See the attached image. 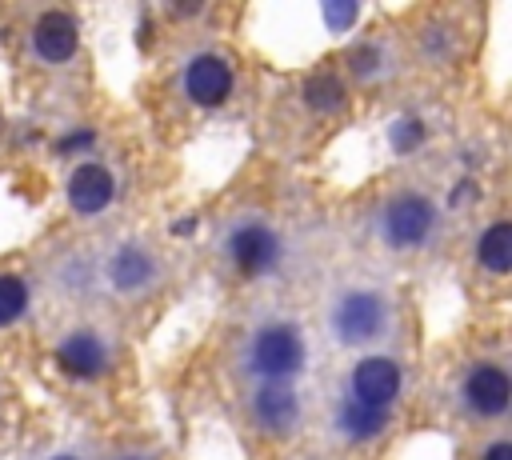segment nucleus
Here are the masks:
<instances>
[{"mask_svg":"<svg viewBox=\"0 0 512 460\" xmlns=\"http://www.w3.org/2000/svg\"><path fill=\"white\" fill-rule=\"evenodd\" d=\"M328 328L348 348L372 344L392 328V304H388V296L380 288H368V284L344 288L328 308Z\"/></svg>","mask_w":512,"mask_h":460,"instance_id":"obj_1","label":"nucleus"},{"mask_svg":"<svg viewBox=\"0 0 512 460\" xmlns=\"http://www.w3.org/2000/svg\"><path fill=\"white\" fill-rule=\"evenodd\" d=\"M304 336L292 320L260 324L244 344V368L260 380H292L304 368Z\"/></svg>","mask_w":512,"mask_h":460,"instance_id":"obj_2","label":"nucleus"},{"mask_svg":"<svg viewBox=\"0 0 512 460\" xmlns=\"http://www.w3.org/2000/svg\"><path fill=\"white\" fill-rule=\"evenodd\" d=\"M376 232L396 252L424 248L432 240V232H436V204L424 192H396V196H388L380 204Z\"/></svg>","mask_w":512,"mask_h":460,"instance_id":"obj_3","label":"nucleus"},{"mask_svg":"<svg viewBox=\"0 0 512 460\" xmlns=\"http://www.w3.org/2000/svg\"><path fill=\"white\" fill-rule=\"evenodd\" d=\"M224 256H228V264L240 276H252L256 280V276H268L280 264L284 248H280V236H276L272 224H264V220H240L224 236Z\"/></svg>","mask_w":512,"mask_h":460,"instance_id":"obj_4","label":"nucleus"},{"mask_svg":"<svg viewBox=\"0 0 512 460\" xmlns=\"http://www.w3.org/2000/svg\"><path fill=\"white\" fill-rule=\"evenodd\" d=\"M400 388H404V372L392 356H364L348 372V400L380 408V412H388V404L400 396Z\"/></svg>","mask_w":512,"mask_h":460,"instance_id":"obj_5","label":"nucleus"},{"mask_svg":"<svg viewBox=\"0 0 512 460\" xmlns=\"http://www.w3.org/2000/svg\"><path fill=\"white\" fill-rule=\"evenodd\" d=\"M248 416L256 428L284 436L300 424V392L292 380H264L248 392Z\"/></svg>","mask_w":512,"mask_h":460,"instance_id":"obj_6","label":"nucleus"},{"mask_svg":"<svg viewBox=\"0 0 512 460\" xmlns=\"http://www.w3.org/2000/svg\"><path fill=\"white\" fill-rule=\"evenodd\" d=\"M180 84H184V96L192 104L216 108V104H224L232 96V64L224 56H216V52H200V56H192L184 64Z\"/></svg>","mask_w":512,"mask_h":460,"instance_id":"obj_7","label":"nucleus"},{"mask_svg":"<svg viewBox=\"0 0 512 460\" xmlns=\"http://www.w3.org/2000/svg\"><path fill=\"white\" fill-rule=\"evenodd\" d=\"M460 396H464V408L480 420H496L508 412V372L492 360L484 364H472L464 384H460Z\"/></svg>","mask_w":512,"mask_h":460,"instance_id":"obj_8","label":"nucleus"},{"mask_svg":"<svg viewBox=\"0 0 512 460\" xmlns=\"http://www.w3.org/2000/svg\"><path fill=\"white\" fill-rule=\"evenodd\" d=\"M160 276V264L152 256V248L128 240L120 244L112 256H108V284L120 292V296H144Z\"/></svg>","mask_w":512,"mask_h":460,"instance_id":"obj_9","label":"nucleus"},{"mask_svg":"<svg viewBox=\"0 0 512 460\" xmlns=\"http://www.w3.org/2000/svg\"><path fill=\"white\" fill-rule=\"evenodd\" d=\"M32 48H36V56H40L44 64H64V60H72L76 48H80V24H76V16L64 12V8L40 12L36 24H32Z\"/></svg>","mask_w":512,"mask_h":460,"instance_id":"obj_10","label":"nucleus"},{"mask_svg":"<svg viewBox=\"0 0 512 460\" xmlns=\"http://www.w3.org/2000/svg\"><path fill=\"white\" fill-rule=\"evenodd\" d=\"M64 192H68L72 212H80V216H96V212H104V208L112 204V196H116V176H112L108 164H100V160H84V164L72 168Z\"/></svg>","mask_w":512,"mask_h":460,"instance_id":"obj_11","label":"nucleus"},{"mask_svg":"<svg viewBox=\"0 0 512 460\" xmlns=\"http://www.w3.org/2000/svg\"><path fill=\"white\" fill-rule=\"evenodd\" d=\"M112 352H108V340L100 332H88V328H76L68 332L60 344H56V364L60 372L76 376V380H92L108 368Z\"/></svg>","mask_w":512,"mask_h":460,"instance_id":"obj_12","label":"nucleus"},{"mask_svg":"<svg viewBox=\"0 0 512 460\" xmlns=\"http://www.w3.org/2000/svg\"><path fill=\"white\" fill-rule=\"evenodd\" d=\"M336 428L344 440H376L384 428H388V416L380 408H368V404H356V400H340L336 404Z\"/></svg>","mask_w":512,"mask_h":460,"instance_id":"obj_13","label":"nucleus"},{"mask_svg":"<svg viewBox=\"0 0 512 460\" xmlns=\"http://www.w3.org/2000/svg\"><path fill=\"white\" fill-rule=\"evenodd\" d=\"M476 260H480L488 272H496V276H504V272L512 268V224H508V220H492V224L480 232V240H476Z\"/></svg>","mask_w":512,"mask_h":460,"instance_id":"obj_14","label":"nucleus"},{"mask_svg":"<svg viewBox=\"0 0 512 460\" xmlns=\"http://www.w3.org/2000/svg\"><path fill=\"white\" fill-rule=\"evenodd\" d=\"M28 280L24 276H12V272H0V328L16 324L24 312H28Z\"/></svg>","mask_w":512,"mask_h":460,"instance_id":"obj_15","label":"nucleus"},{"mask_svg":"<svg viewBox=\"0 0 512 460\" xmlns=\"http://www.w3.org/2000/svg\"><path fill=\"white\" fill-rule=\"evenodd\" d=\"M304 100H308V108H316V112H336V108L344 104V84H340V76H332V72L308 76Z\"/></svg>","mask_w":512,"mask_h":460,"instance_id":"obj_16","label":"nucleus"},{"mask_svg":"<svg viewBox=\"0 0 512 460\" xmlns=\"http://www.w3.org/2000/svg\"><path fill=\"white\" fill-rule=\"evenodd\" d=\"M348 64H352V72H356V76H372V72H376V64H380V52H376L372 44H356V48L348 52Z\"/></svg>","mask_w":512,"mask_h":460,"instance_id":"obj_17","label":"nucleus"},{"mask_svg":"<svg viewBox=\"0 0 512 460\" xmlns=\"http://www.w3.org/2000/svg\"><path fill=\"white\" fill-rule=\"evenodd\" d=\"M320 12H324V20H328V28H332V32H344V28L360 16V8H356V4H324Z\"/></svg>","mask_w":512,"mask_h":460,"instance_id":"obj_18","label":"nucleus"},{"mask_svg":"<svg viewBox=\"0 0 512 460\" xmlns=\"http://www.w3.org/2000/svg\"><path fill=\"white\" fill-rule=\"evenodd\" d=\"M420 140H424V128H420V120H400V124L392 128V144H396L400 152L416 148Z\"/></svg>","mask_w":512,"mask_h":460,"instance_id":"obj_19","label":"nucleus"},{"mask_svg":"<svg viewBox=\"0 0 512 460\" xmlns=\"http://www.w3.org/2000/svg\"><path fill=\"white\" fill-rule=\"evenodd\" d=\"M92 140H96V132H88V128H84V132H72V136H64V140H60V148H64V152H76V148H88Z\"/></svg>","mask_w":512,"mask_h":460,"instance_id":"obj_20","label":"nucleus"},{"mask_svg":"<svg viewBox=\"0 0 512 460\" xmlns=\"http://www.w3.org/2000/svg\"><path fill=\"white\" fill-rule=\"evenodd\" d=\"M484 460H512V444L508 440H492L488 452H484Z\"/></svg>","mask_w":512,"mask_h":460,"instance_id":"obj_21","label":"nucleus"},{"mask_svg":"<svg viewBox=\"0 0 512 460\" xmlns=\"http://www.w3.org/2000/svg\"><path fill=\"white\" fill-rule=\"evenodd\" d=\"M116 460H152V456H144V452H124V456H116Z\"/></svg>","mask_w":512,"mask_h":460,"instance_id":"obj_22","label":"nucleus"},{"mask_svg":"<svg viewBox=\"0 0 512 460\" xmlns=\"http://www.w3.org/2000/svg\"><path fill=\"white\" fill-rule=\"evenodd\" d=\"M52 460H80V456H72V452H60V456H52Z\"/></svg>","mask_w":512,"mask_h":460,"instance_id":"obj_23","label":"nucleus"}]
</instances>
